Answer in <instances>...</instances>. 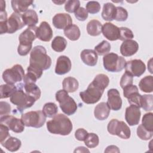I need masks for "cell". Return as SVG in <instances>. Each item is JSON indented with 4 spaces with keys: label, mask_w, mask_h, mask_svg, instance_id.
Masks as SVG:
<instances>
[{
    "label": "cell",
    "mask_w": 153,
    "mask_h": 153,
    "mask_svg": "<svg viewBox=\"0 0 153 153\" xmlns=\"http://www.w3.org/2000/svg\"><path fill=\"white\" fill-rule=\"evenodd\" d=\"M134 38V34L133 32L126 27H120V38L119 39L123 41L132 39Z\"/></svg>",
    "instance_id": "cell-42"
},
{
    "label": "cell",
    "mask_w": 153,
    "mask_h": 153,
    "mask_svg": "<svg viewBox=\"0 0 153 153\" xmlns=\"http://www.w3.org/2000/svg\"><path fill=\"white\" fill-rule=\"evenodd\" d=\"M82 62L90 66H94L97 64L98 56L96 52L91 49L83 50L80 54Z\"/></svg>",
    "instance_id": "cell-21"
},
{
    "label": "cell",
    "mask_w": 153,
    "mask_h": 153,
    "mask_svg": "<svg viewBox=\"0 0 153 153\" xmlns=\"http://www.w3.org/2000/svg\"><path fill=\"white\" fill-rule=\"evenodd\" d=\"M48 131L54 134L66 136L71 133L73 126L70 119L62 114H56L47 123Z\"/></svg>",
    "instance_id": "cell-1"
},
{
    "label": "cell",
    "mask_w": 153,
    "mask_h": 153,
    "mask_svg": "<svg viewBox=\"0 0 153 153\" xmlns=\"http://www.w3.org/2000/svg\"><path fill=\"white\" fill-rule=\"evenodd\" d=\"M23 67L19 64L14 65L11 68L7 69L2 74V79L7 84H14L20 82L25 77Z\"/></svg>",
    "instance_id": "cell-9"
},
{
    "label": "cell",
    "mask_w": 153,
    "mask_h": 153,
    "mask_svg": "<svg viewBox=\"0 0 153 153\" xmlns=\"http://www.w3.org/2000/svg\"><path fill=\"white\" fill-rule=\"evenodd\" d=\"M117 12L115 20L118 22H124L128 18L127 11L122 7H116Z\"/></svg>",
    "instance_id": "cell-45"
},
{
    "label": "cell",
    "mask_w": 153,
    "mask_h": 153,
    "mask_svg": "<svg viewBox=\"0 0 153 153\" xmlns=\"http://www.w3.org/2000/svg\"><path fill=\"white\" fill-rule=\"evenodd\" d=\"M24 88L26 93L33 97L36 101L40 98L41 92L40 88L35 83L25 84Z\"/></svg>",
    "instance_id": "cell-31"
},
{
    "label": "cell",
    "mask_w": 153,
    "mask_h": 153,
    "mask_svg": "<svg viewBox=\"0 0 153 153\" xmlns=\"http://www.w3.org/2000/svg\"><path fill=\"white\" fill-rule=\"evenodd\" d=\"M107 103L110 109L114 111H118L122 106V99L120 92L115 88H111L108 91Z\"/></svg>",
    "instance_id": "cell-14"
},
{
    "label": "cell",
    "mask_w": 153,
    "mask_h": 153,
    "mask_svg": "<svg viewBox=\"0 0 153 153\" xmlns=\"http://www.w3.org/2000/svg\"><path fill=\"white\" fill-rule=\"evenodd\" d=\"M17 90V88L14 84H2L0 87L1 99H6L10 97L13 93Z\"/></svg>",
    "instance_id": "cell-34"
},
{
    "label": "cell",
    "mask_w": 153,
    "mask_h": 153,
    "mask_svg": "<svg viewBox=\"0 0 153 153\" xmlns=\"http://www.w3.org/2000/svg\"><path fill=\"white\" fill-rule=\"evenodd\" d=\"M22 19L25 25L28 27L35 26L38 22V17L36 12L32 9L27 10L22 14Z\"/></svg>",
    "instance_id": "cell-25"
},
{
    "label": "cell",
    "mask_w": 153,
    "mask_h": 153,
    "mask_svg": "<svg viewBox=\"0 0 153 153\" xmlns=\"http://www.w3.org/2000/svg\"><path fill=\"white\" fill-rule=\"evenodd\" d=\"M38 27H28L23 32H22L19 37L20 44H32V42L36 39V30Z\"/></svg>",
    "instance_id": "cell-20"
},
{
    "label": "cell",
    "mask_w": 153,
    "mask_h": 153,
    "mask_svg": "<svg viewBox=\"0 0 153 153\" xmlns=\"http://www.w3.org/2000/svg\"><path fill=\"white\" fill-rule=\"evenodd\" d=\"M117 12L116 7L111 2H107L103 4L102 12V17L106 21H112L115 19Z\"/></svg>",
    "instance_id": "cell-24"
},
{
    "label": "cell",
    "mask_w": 153,
    "mask_h": 153,
    "mask_svg": "<svg viewBox=\"0 0 153 153\" xmlns=\"http://www.w3.org/2000/svg\"><path fill=\"white\" fill-rule=\"evenodd\" d=\"M27 74L23 78V82L25 84L35 83L38 79L40 78L42 75V71L29 66L27 68Z\"/></svg>",
    "instance_id": "cell-23"
},
{
    "label": "cell",
    "mask_w": 153,
    "mask_h": 153,
    "mask_svg": "<svg viewBox=\"0 0 153 153\" xmlns=\"http://www.w3.org/2000/svg\"><path fill=\"white\" fill-rule=\"evenodd\" d=\"M111 44L108 41L103 40L94 47V51L99 56H105L111 50Z\"/></svg>",
    "instance_id": "cell-37"
},
{
    "label": "cell",
    "mask_w": 153,
    "mask_h": 153,
    "mask_svg": "<svg viewBox=\"0 0 153 153\" xmlns=\"http://www.w3.org/2000/svg\"><path fill=\"white\" fill-rule=\"evenodd\" d=\"M104 90V88L92 81L85 90L79 93V96L85 103L94 104L100 99Z\"/></svg>",
    "instance_id": "cell-5"
},
{
    "label": "cell",
    "mask_w": 153,
    "mask_h": 153,
    "mask_svg": "<svg viewBox=\"0 0 153 153\" xmlns=\"http://www.w3.org/2000/svg\"><path fill=\"white\" fill-rule=\"evenodd\" d=\"M72 67L70 59L66 56H59L56 62L55 67V73L57 75H64L69 72Z\"/></svg>",
    "instance_id": "cell-17"
},
{
    "label": "cell",
    "mask_w": 153,
    "mask_h": 153,
    "mask_svg": "<svg viewBox=\"0 0 153 153\" xmlns=\"http://www.w3.org/2000/svg\"><path fill=\"white\" fill-rule=\"evenodd\" d=\"M107 129L111 134L117 135L122 139H128L131 136L129 127L124 121L117 119H112L109 122Z\"/></svg>",
    "instance_id": "cell-8"
},
{
    "label": "cell",
    "mask_w": 153,
    "mask_h": 153,
    "mask_svg": "<svg viewBox=\"0 0 153 153\" xmlns=\"http://www.w3.org/2000/svg\"><path fill=\"white\" fill-rule=\"evenodd\" d=\"M102 25L101 23L97 20H90L87 25V32L88 35L96 36L99 35L102 33Z\"/></svg>",
    "instance_id": "cell-28"
},
{
    "label": "cell",
    "mask_w": 153,
    "mask_h": 153,
    "mask_svg": "<svg viewBox=\"0 0 153 153\" xmlns=\"http://www.w3.org/2000/svg\"><path fill=\"white\" fill-rule=\"evenodd\" d=\"M1 145L8 151L10 152H16L21 147L22 142L19 139L10 136Z\"/></svg>",
    "instance_id": "cell-27"
},
{
    "label": "cell",
    "mask_w": 153,
    "mask_h": 153,
    "mask_svg": "<svg viewBox=\"0 0 153 153\" xmlns=\"http://www.w3.org/2000/svg\"><path fill=\"white\" fill-rule=\"evenodd\" d=\"M84 142L85 145L88 148H95L99 145V136L94 133H88Z\"/></svg>",
    "instance_id": "cell-38"
},
{
    "label": "cell",
    "mask_w": 153,
    "mask_h": 153,
    "mask_svg": "<svg viewBox=\"0 0 153 153\" xmlns=\"http://www.w3.org/2000/svg\"><path fill=\"white\" fill-rule=\"evenodd\" d=\"M139 87L140 90L143 92L152 93L153 91L152 76L148 75L143 78L139 83Z\"/></svg>",
    "instance_id": "cell-32"
},
{
    "label": "cell",
    "mask_w": 153,
    "mask_h": 153,
    "mask_svg": "<svg viewBox=\"0 0 153 153\" xmlns=\"http://www.w3.org/2000/svg\"><path fill=\"white\" fill-rule=\"evenodd\" d=\"M85 7L87 12L91 14L99 13L100 10V5L99 2L94 1H88L86 4Z\"/></svg>",
    "instance_id": "cell-44"
},
{
    "label": "cell",
    "mask_w": 153,
    "mask_h": 153,
    "mask_svg": "<svg viewBox=\"0 0 153 153\" xmlns=\"http://www.w3.org/2000/svg\"><path fill=\"white\" fill-rule=\"evenodd\" d=\"M126 72L133 76H140L146 70L145 64L140 59H134L126 62Z\"/></svg>",
    "instance_id": "cell-11"
},
{
    "label": "cell",
    "mask_w": 153,
    "mask_h": 153,
    "mask_svg": "<svg viewBox=\"0 0 153 153\" xmlns=\"http://www.w3.org/2000/svg\"><path fill=\"white\" fill-rule=\"evenodd\" d=\"M142 95L140 94L139 91H135L127 97L128 102L130 105H134L138 108H140V101H141Z\"/></svg>",
    "instance_id": "cell-43"
},
{
    "label": "cell",
    "mask_w": 153,
    "mask_h": 153,
    "mask_svg": "<svg viewBox=\"0 0 153 153\" xmlns=\"http://www.w3.org/2000/svg\"><path fill=\"white\" fill-rule=\"evenodd\" d=\"M53 2H54V3H55V4H63V3H64V2H66V1H57V2H56V1H53Z\"/></svg>",
    "instance_id": "cell-56"
},
{
    "label": "cell",
    "mask_w": 153,
    "mask_h": 153,
    "mask_svg": "<svg viewBox=\"0 0 153 153\" xmlns=\"http://www.w3.org/2000/svg\"><path fill=\"white\" fill-rule=\"evenodd\" d=\"M90 152V151L84 146L77 147L74 151V152Z\"/></svg>",
    "instance_id": "cell-54"
},
{
    "label": "cell",
    "mask_w": 153,
    "mask_h": 153,
    "mask_svg": "<svg viewBox=\"0 0 153 153\" xmlns=\"http://www.w3.org/2000/svg\"><path fill=\"white\" fill-rule=\"evenodd\" d=\"M133 76L127 72L123 75L120 79V86L123 89L124 87L133 84Z\"/></svg>",
    "instance_id": "cell-46"
},
{
    "label": "cell",
    "mask_w": 153,
    "mask_h": 153,
    "mask_svg": "<svg viewBox=\"0 0 153 153\" xmlns=\"http://www.w3.org/2000/svg\"><path fill=\"white\" fill-rule=\"evenodd\" d=\"M51 65V59L47 54L45 48L42 45L33 48L30 54L29 66L41 71L48 69Z\"/></svg>",
    "instance_id": "cell-2"
},
{
    "label": "cell",
    "mask_w": 153,
    "mask_h": 153,
    "mask_svg": "<svg viewBox=\"0 0 153 153\" xmlns=\"http://www.w3.org/2000/svg\"><path fill=\"white\" fill-rule=\"evenodd\" d=\"M88 134V132L84 128L77 129L75 132V137L79 141H84Z\"/></svg>",
    "instance_id": "cell-51"
},
{
    "label": "cell",
    "mask_w": 153,
    "mask_h": 153,
    "mask_svg": "<svg viewBox=\"0 0 153 153\" xmlns=\"http://www.w3.org/2000/svg\"><path fill=\"white\" fill-rule=\"evenodd\" d=\"M75 16L79 21H85L88 17V12L84 7H79L75 12Z\"/></svg>",
    "instance_id": "cell-49"
},
{
    "label": "cell",
    "mask_w": 153,
    "mask_h": 153,
    "mask_svg": "<svg viewBox=\"0 0 153 153\" xmlns=\"http://www.w3.org/2000/svg\"><path fill=\"white\" fill-rule=\"evenodd\" d=\"M52 49L56 52H62L67 46V41L61 36H56L51 42Z\"/></svg>",
    "instance_id": "cell-33"
},
{
    "label": "cell",
    "mask_w": 153,
    "mask_h": 153,
    "mask_svg": "<svg viewBox=\"0 0 153 153\" xmlns=\"http://www.w3.org/2000/svg\"><path fill=\"white\" fill-rule=\"evenodd\" d=\"M53 26L58 29H65L66 27L72 24L71 16L67 13L56 14L52 20Z\"/></svg>",
    "instance_id": "cell-16"
},
{
    "label": "cell",
    "mask_w": 153,
    "mask_h": 153,
    "mask_svg": "<svg viewBox=\"0 0 153 153\" xmlns=\"http://www.w3.org/2000/svg\"><path fill=\"white\" fill-rule=\"evenodd\" d=\"M65 35L71 41L78 40L81 35L79 27L76 25H71L66 27L63 30Z\"/></svg>",
    "instance_id": "cell-29"
},
{
    "label": "cell",
    "mask_w": 153,
    "mask_h": 153,
    "mask_svg": "<svg viewBox=\"0 0 153 153\" xmlns=\"http://www.w3.org/2000/svg\"><path fill=\"white\" fill-rule=\"evenodd\" d=\"M142 125L148 131H153V114L148 112L143 115Z\"/></svg>",
    "instance_id": "cell-39"
},
{
    "label": "cell",
    "mask_w": 153,
    "mask_h": 153,
    "mask_svg": "<svg viewBox=\"0 0 153 153\" xmlns=\"http://www.w3.org/2000/svg\"><path fill=\"white\" fill-rule=\"evenodd\" d=\"M126 60L123 56L114 53L105 54L103 57L104 68L108 72H118L121 71L126 66Z\"/></svg>",
    "instance_id": "cell-4"
},
{
    "label": "cell",
    "mask_w": 153,
    "mask_h": 153,
    "mask_svg": "<svg viewBox=\"0 0 153 153\" xmlns=\"http://www.w3.org/2000/svg\"><path fill=\"white\" fill-rule=\"evenodd\" d=\"M21 119L26 127L40 128L45 123L46 117L41 111H32L23 114Z\"/></svg>",
    "instance_id": "cell-7"
},
{
    "label": "cell",
    "mask_w": 153,
    "mask_h": 153,
    "mask_svg": "<svg viewBox=\"0 0 153 153\" xmlns=\"http://www.w3.org/2000/svg\"><path fill=\"white\" fill-rule=\"evenodd\" d=\"M105 152H120L119 148L115 145H109L106 147Z\"/></svg>",
    "instance_id": "cell-53"
},
{
    "label": "cell",
    "mask_w": 153,
    "mask_h": 153,
    "mask_svg": "<svg viewBox=\"0 0 153 153\" xmlns=\"http://www.w3.org/2000/svg\"><path fill=\"white\" fill-rule=\"evenodd\" d=\"M103 36L109 41H116L120 38V27L114 24L108 22L105 23L102 28Z\"/></svg>",
    "instance_id": "cell-15"
},
{
    "label": "cell",
    "mask_w": 153,
    "mask_h": 153,
    "mask_svg": "<svg viewBox=\"0 0 153 153\" xmlns=\"http://www.w3.org/2000/svg\"><path fill=\"white\" fill-rule=\"evenodd\" d=\"M32 47V44H19L17 48V52L19 55L25 56L29 54Z\"/></svg>",
    "instance_id": "cell-47"
},
{
    "label": "cell",
    "mask_w": 153,
    "mask_h": 153,
    "mask_svg": "<svg viewBox=\"0 0 153 153\" xmlns=\"http://www.w3.org/2000/svg\"><path fill=\"white\" fill-rule=\"evenodd\" d=\"M0 123L8 127L14 133H22L25 130V124L22 119L17 118L13 115H4L0 117Z\"/></svg>",
    "instance_id": "cell-10"
},
{
    "label": "cell",
    "mask_w": 153,
    "mask_h": 153,
    "mask_svg": "<svg viewBox=\"0 0 153 153\" xmlns=\"http://www.w3.org/2000/svg\"><path fill=\"white\" fill-rule=\"evenodd\" d=\"M137 135L142 140H148L151 139L153 135V131L147 130L142 124L139 125L137 128Z\"/></svg>",
    "instance_id": "cell-40"
},
{
    "label": "cell",
    "mask_w": 153,
    "mask_h": 153,
    "mask_svg": "<svg viewBox=\"0 0 153 153\" xmlns=\"http://www.w3.org/2000/svg\"><path fill=\"white\" fill-rule=\"evenodd\" d=\"M62 85L63 90L68 93H74L78 90L79 83L76 78L72 76H68L63 79Z\"/></svg>",
    "instance_id": "cell-30"
},
{
    "label": "cell",
    "mask_w": 153,
    "mask_h": 153,
    "mask_svg": "<svg viewBox=\"0 0 153 153\" xmlns=\"http://www.w3.org/2000/svg\"><path fill=\"white\" fill-rule=\"evenodd\" d=\"M32 1H19V0H13L11 1V7L14 12L23 14L27 10L28 7L33 4Z\"/></svg>",
    "instance_id": "cell-26"
},
{
    "label": "cell",
    "mask_w": 153,
    "mask_h": 153,
    "mask_svg": "<svg viewBox=\"0 0 153 153\" xmlns=\"http://www.w3.org/2000/svg\"><path fill=\"white\" fill-rule=\"evenodd\" d=\"M110 111L111 109L106 102H100L96 106L94 115L97 120L103 121L108 118Z\"/></svg>",
    "instance_id": "cell-22"
},
{
    "label": "cell",
    "mask_w": 153,
    "mask_h": 153,
    "mask_svg": "<svg viewBox=\"0 0 153 153\" xmlns=\"http://www.w3.org/2000/svg\"><path fill=\"white\" fill-rule=\"evenodd\" d=\"M43 113L46 117L53 118L58 112L57 106L53 102L46 103L42 108Z\"/></svg>",
    "instance_id": "cell-35"
},
{
    "label": "cell",
    "mask_w": 153,
    "mask_h": 153,
    "mask_svg": "<svg viewBox=\"0 0 153 153\" xmlns=\"http://www.w3.org/2000/svg\"><path fill=\"white\" fill-rule=\"evenodd\" d=\"M53 35V30L47 22H42L36 30V37L44 42L50 41Z\"/></svg>",
    "instance_id": "cell-18"
},
{
    "label": "cell",
    "mask_w": 153,
    "mask_h": 153,
    "mask_svg": "<svg viewBox=\"0 0 153 153\" xmlns=\"http://www.w3.org/2000/svg\"><path fill=\"white\" fill-rule=\"evenodd\" d=\"M140 116V108L134 105H130L126 109L125 119L130 126L137 125L139 123Z\"/></svg>",
    "instance_id": "cell-13"
},
{
    "label": "cell",
    "mask_w": 153,
    "mask_h": 153,
    "mask_svg": "<svg viewBox=\"0 0 153 153\" xmlns=\"http://www.w3.org/2000/svg\"><path fill=\"white\" fill-rule=\"evenodd\" d=\"M139 49L138 43L132 39L123 41L120 46V53L125 57H129L134 55Z\"/></svg>",
    "instance_id": "cell-19"
},
{
    "label": "cell",
    "mask_w": 153,
    "mask_h": 153,
    "mask_svg": "<svg viewBox=\"0 0 153 153\" xmlns=\"http://www.w3.org/2000/svg\"><path fill=\"white\" fill-rule=\"evenodd\" d=\"M5 10V2L4 1H1V11Z\"/></svg>",
    "instance_id": "cell-55"
},
{
    "label": "cell",
    "mask_w": 153,
    "mask_h": 153,
    "mask_svg": "<svg viewBox=\"0 0 153 153\" xmlns=\"http://www.w3.org/2000/svg\"><path fill=\"white\" fill-rule=\"evenodd\" d=\"M7 33H13L23 28L25 24L22 19V14L13 12L7 20Z\"/></svg>",
    "instance_id": "cell-12"
},
{
    "label": "cell",
    "mask_w": 153,
    "mask_h": 153,
    "mask_svg": "<svg viewBox=\"0 0 153 153\" xmlns=\"http://www.w3.org/2000/svg\"><path fill=\"white\" fill-rule=\"evenodd\" d=\"M135 91H138V88L136 85H133V84L128 85L123 88L124 97L127 98L128 96V95H130V94H131Z\"/></svg>",
    "instance_id": "cell-52"
},
{
    "label": "cell",
    "mask_w": 153,
    "mask_h": 153,
    "mask_svg": "<svg viewBox=\"0 0 153 153\" xmlns=\"http://www.w3.org/2000/svg\"><path fill=\"white\" fill-rule=\"evenodd\" d=\"M80 6V1L78 0H69L65 2V9L66 11L72 13H75Z\"/></svg>",
    "instance_id": "cell-41"
},
{
    "label": "cell",
    "mask_w": 153,
    "mask_h": 153,
    "mask_svg": "<svg viewBox=\"0 0 153 153\" xmlns=\"http://www.w3.org/2000/svg\"><path fill=\"white\" fill-rule=\"evenodd\" d=\"M11 112V106L7 102L1 101L0 103V115H7Z\"/></svg>",
    "instance_id": "cell-50"
},
{
    "label": "cell",
    "mask_w": 153,
    "mask_h": 153,
    "mask_svg": "<svg viewBox=\"0 0 153 153\" xmlns=\"http://www.w3.org/2000/svg\"><path fill=\"white\" fill-rule=\"evenodd\" d=\"M9 130L7 126L3 124H0V142L1 144L10 136Z\"/></svg>",
    "instance_id": "cell-48"
},
{
    "label": "cell",
    "mask_w": 153,
    "mask_h": 153,
    "mask_svg": "<svg viewBox=\"0 0 153 153\" xmlns=\"http://www.w3.org/2000/svg\"><path fill=\"white\" fill-rule=\"evenodd\" d=\"M10 102L22 112L24 109L30 108L36 100L24 92L22 88H18L10 97Z\"/></svg>",
    "instance_id": "cell-6"
},
{
    "label": "cell",
    "mask_w": 153,
    "mask_h": 153,
    "mask_svg": "<svg viewBox=\"0 0 153 153\" xmlns=\"http://www.w3.org/2000/svg\"><path fill=\"white\" fill-rule=\"evenodd\" d=\"M55 96L64 114L67 115H72L75 113L78 108L77 105L74 99L69 96L66 91L60 90L56 92Z\"/></svg>",
    "instance_id": "cell-3"
},
{
    "label": "cell",
    "mask_w": 153,
    "mask_h": 153,
    "mask_svg": "<svg viewBox=\"0 0 153 153\" xmlns=\"http://www.w3.org/2000/svg\"><path fill=\"white\" fill-rule=\"evenodd\" d=\"M153 96L152 94L142 95L140 108L145 111H151L153 109Z\"/></svg>",
    "instance_id": "cell-36"
}]
</instances>
